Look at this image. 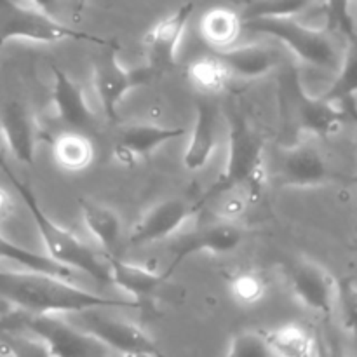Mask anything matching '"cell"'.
<instances>
[{"label":"cell","instance_id":"17","mask_svg":"<svg viewBox=\"0 0 357 357\" xmlns=\"http://www.w3.org/2000/svg\"><path fill=\"white\" fill-rule=\"evenodd\" d=\"M105 260H107L108 284L121 288L138 305L146 300H152L153 295L169 281L166 271L157 272L146 265L132 264L124 258H119L117 255H105Z\"/></svg>","mask_w":357,"mask_h":357},{"label":"cell","instance_id":"25","mask_svg":"<svg viewBox=\"0 0 357 357\" xmlns=\"http://www.w3.org/2000/svg\"><path fill=\"white\" fill-rule=\"evenodd\" d=\"M261 335L274 357H314V335L300 324H282Z\"/></svg>","mask_w":357,"mask_h":357},{"label":"cell","instance_id":"8","mask_svg":"<svg viewBox=\"0 0 357 357\" xmlns=\"http://www.w3.org/2000/svg\"><path fill=\"white\" fill-rule=\"evenodd\" d=\"M284 89L291 98V107L295 110L300 129L309 132L310 136L330 138L342 126L356 121V108L338 107L321 96H312L307 93L296 68H291L286 73Z\"/></svg>","mask_w":357,"mask_h":357},{"label":"cell","instance_id":"30","mask_svg":"<svg viewBox=\"0 0 357 357\" xmlns=\"http://www.w3.org/2000/svg\"><path fill=\"white\" fill-rule=\"evenodd\" d=\"M0 352L9 357H54L35 335H21L14 330H2Z\"/></svg>","mask_w":357,"mask_h":357},{"label":"cell","instance_id":"16","mask_svg":"<svg viewBox=\"0 0 357 357\" xmlns=\"http://www.w3.org/2000/svg\"><path fill=\"white\" fill-rule=\"evenodd\" d=\"M0 139L17 162L33 166L38 129L33 115L21 101H9L0 114Z\"/></svg>","mask_w":357,"mask_h":357},{"label":"cell","instance_id":"34","mask_svg":"<svg viewBox=\"0 0 357 357\" xmlns=\"http://www.w3.org/2000/svg\"><path fill=\"white\" fill-rule=\"evenodd\" d=\"M314 357H347L340 347L314 335Z\"/></svg>","mask_w":357,"mask_h":357},{"label":"cell","instance_id":"24","mask_svg":"<svg viewBox=\"0 0 357 357\" xmlns=\"http://www.w3.org/2000/svg\"><path fill=\"white\" fill-rule=\"evenodd\" d=\"M357 93V45L356 40H347V47L342 54L340 65L337 68V75L331 86L319 94L323 100L338 107L356 108Z\"/></svg>","mask_w":357,"mask_h":357},{"label":"cell","instance_id":"33","mask_svg":"<svg viewBox=\"0 0 357 357\" xmlns=\"http://www.w3.org/2000/svg\"><path fill=\"white\" fill-rule=\"evenodd\" d=\"M328 23L337 28L347 40H356V23L352 16V0H323Z\"/></svg>","mask_w":357,"mask_h":357},{"label":"cell","instance_id":"14","mask_svg":"<svg viewBox=\"0 0 357 357\" xmlns=\"http://www.w3.org/2000/svg\"><path fill=\"white\" fill-rule=\"evenodd\" d=\"M187 135L185 128L159 124H129L119 129L114 157L122 166H135L157 152L160 146Z\"/></svg>","mask_w":357,"mask_h":357},{"label":"cell","instance_id":"4","mask_svg":"<svg viewBox=\"0 0 357 357\" xmlns=\"http://www.w3.org/2000/svg\"><path fill=\"white\" fill-rule=\"evenodd\" d=\"M243 30L278 38L300 59L316 68H338L342 56L328 31L298 23L295 17H261L243 21Z\"/></svg>","mask_w":357,"mask_h":357},{"label":"cell","instance_id":"32","mask_svg":"<svg viewBox=\"0 0 357 357\" xmlns=\"http://www.w3.org/2000/svg\"><path fill=\"white\" fill-rule=\"evenodd\" d=\"M225 357H274L260 331H239L230 338Z\"/></svg>","mask_w":357,"mask_h":357},{"label":"cell","instance_id":"19","mask_svg":"<svg viewBox=\"0 0 357 357\" xmlns=\"http://www.w3.org/2000/svg\"><path fill=\"white\" fill-rule=\"evenodd\" d=\"M215 56L225 65L232 79L257 80L268 75L281 65L282 58L275 49L265 44L232 45L227 49H216Z\"/></svg>","mask_w":357,"mask_h":357},{"label":"cell","instance_id":"9","mask_svg":"<svg viewBox=\"0 0 357 357\" xmlns=\"http://www.w3.org/2000/svg\"><path fill=\"white\" fill-rule=\"evenodd\" d=\"M17 324L45 344L54 357H115L75 324L54 316L23 314Z\"/></svg>","mask_w":357,"mask_h":357},{"label":"cell","instance_id":"20","mask_svg":"<svg viewBox=\"0 0 357 357\" xmlns=\"http://www.w3.org/2000/svg\"><path fill=\"white\" fill-rule=\"evenodd\" d=\"M52 103L56 114L70 128L82 131L94 122V114L86 100L82 87L58 65H51Z\"/></svg>","mask_w":357,"mask_h":357},{"label":"cell","instance_id":"12","mask_svg":"<svg viewBox=\"0 0 357 357\" xmlns=\"http://www.w3.org/2000/svg\"><path fill=\"white\" fill-rule=\"evenodd\" d=\"M279 178L284 188H316L342 181L340 174L310 142L286 149Z\"/></svg>","mask_w":357,"mask_h":357},{"label":"cell","instance_id":"27","mask_svg":"<svg viewBox=\"0 0 357 357\" xmlns=\"http://www.w3.org/2000/svg\"><path fill=\"white\" fill-rule=\"evenodd\" d=\"M188 80L201 91L202 94H220L225 91L227 84L232 79L229 70L222 61L213 56L195 59L187 70Z\"/></svg>","mask_w":357,"mask_h":357},{"label":"cell","instance_id":"1","mask_svg":"<svg viewBox=\"0 0 357 357\" xmlns=\"http://www.w3.org/2000/svg\"><path fill=\"white\" fill-rule=\"evenodd\" d=\"M0 298L23 314L65 316L86 310L139 309L136 302L110 298L72 284L70 279L38 272L0 271Z\"/></svg>","mask_w":357,"mask_h":357},{"label":"cell","instance_id":"3","mask_svg":"<svg viewBox=\"0 0 357 357\" xmlns=\"http://www.w3.org/2000/svg\"><path fill=\"white\" fill-rule=\"evenodd\" d=\"M2 169L6 173L7 180L13 183L14 190L21 197L23 204L30 211L33 218L35 227L38 230L42 243L47 250V257L54 260L56 264L70 268L73 272H82L89 275L94 281L108 284V272H107V260L105 255H100L93 248L87 246L86 243L79 239L75 234L70 232L68 229L56 223L54 220L49 218L47 213L40 208L33 190L28 187L24 181H21L6 164L2 162Z\"/></svg>","mask_w":357,"mask_h":357},{"label":"cell","instance_id":"22","mask_svg":"<svg viewBox=\"0 0 357 357\" xmlns=\"http://www.w3.org/2000/svg\"><path fill=\"white\" fill-rule=\"evenodd\" d=\"M243 31V20L237 10L229 7H213L202 16L199 33L213 49L232 47Z\"/></svg>","mask_w":357,"mask_h":357},{"label":"cell","instance_id":"35","mask_svg":"<svg viewBox=\"0 0 357 357\" xmlns=\"http://www.w3.org/2000/svg\"><path fill=\"white\" fill-rule=\"evenodd\" d=\"M33 9L40 10V13L47 14V16L56 17L59 9V0H26Z\"/></svg>","mask_w":357,"mask_h":357},{"label":"cell","instance_id":"23","mask_svg":"<svg viewBox=\"0 0 357 357\" xmlns=\"http://www.w3.org/2000/svg\"><path fill=\"white\" fill-rule=\"evenodd\" d=\"M94 153L96 152L93 142L80 131L61 132L52 142L54 162L68 173H80L87 169L93 164Z\"/></svg>","mask_w":357,"mask_h":357},{"label":"cell","instance_id":"11","mask_svg":"<svg viewBox=\"0 0 357 357\" xmlns=\"http://www.w3.org/2000/svg\"><path fill=\"white\" fill-rule=\"evenodd\" d=\"M289 286L303 307L321 316H333L337 279L326 267L309 258H300L289 271Z\"/></svg>","mask_w":357,"mask_h":357},{"label":"cell","instance_id":"28","mask_svg":"<svg viewBox=\"0 0 357 357\" xmlns=\"http://www.w3.org/2000/svg\"><path fill=\"white\" fill-rule=\"evenodd\" d=\"M317 0H250L244 6L241 20H261V17H296L316 3Z\"/></svg>","mask_w":357,"mask_h":357},{"label":"cell","instance_id":"18","mask_svg":"<svg viewBox=\"0 0 357 357\" xmlns=\"http://www.w3.org/2000/svg\"><path fill=\"white\" fill-rule=\"evenodd\" d=\"M218 143V110L208 98H199L195 103V122L190 139L183 152V167L188 173L202 171L211 160Z\"/></svg>","mask_w":357,"mask_h":357},{"label":"cell","instance_id":"5","mask_svg":"<svg viewBox=\"0 0 357 357\" xmlns=\"http://www.w3.org/2000/svg\"><path fill=\"white\" fill-rule=\"evenodd\" d=\"M10 40H30L37 44H58L63 40H89L103 45V38L66 26L56 17L16 0H0V49Z\"/></svg>","mask_w":357,"mask_h":357},{"label":"cell","instance_id":"29","mask_svg":"<svg viewBox=\"0 0 357 357\" xmlns=\"http://www.w3.org/2000/svg\"><path fill=\"white\" fill-rule=\"evenodd\" d=\"M229 289L239 305H257L267 293V279L257 271H241L229 279Z\"/></svg>","mask_w":357,"mask_h":357},{"label":"cell","instance_id":"21","mask_svg":"<svg viewBox=\"0 0 357 357\" xmlns=\"http://www.w3.org/2000/svg\"><path fill=\"white\" fill-rule=\"evenodd\" d=\"M79 206L84 225L96 239L105 255H115V248H117L122 234L121 215L110 206L89 201V199H80Z\"/></svg>","mask_w":357,"mask_h":357},{"label":"cell","instance_id":"31","mask_svg":"<svg viewBox=\"0 0 357 357\" xmlns=\"http://www.w3.org/2000/svg\"><path fill=\"white\" fill-rule=\"evenodd\" d=\"M356 310H357V286L354 278H344L337 281V295H335V310L340 314L342 326L349 331L356 328Z\"/></svg>","mask_w":357,"mask_h":357},{"label":"cell","instance_id":"15","mask_svg":"<svg viewBox=\"0 0 357 357\" xmlns=\"http://www.w3.org/2000/svg\"><path fill=\"white\" fill-rule=\"evenodd\" d=\"M248 237V230L244 227L237 225L234 220H222V222H215L211 225L202 227L201 230L192 234L187 241L178 246L176 253H174L173 261L167 267V275H173L178 271L181 264L187 260L188 257L201 253L209 255H227L236 251L244 239Z\"/></svg>","mask_w":357,"mask_h":357},{"label":"cell","instance_id":"38","mask_svg":"<svg viewBox=\"0 0 357 357\" xmlns=\"http://www.w3.org/2000/svg\"><path fill=\"white\" fill-rule=\"evenodd\" d=\"M0 143H2V139H0Z\"/></svg>","mask_w":357,"mask_h":357},{"label":"cell","instance_id":"37","mask_svg":"<svg viewBox=\"0 0 357 357\" xmlns=\"http://www.w3.org/2000/svg\"><path fill=\"white\" fill-rule=\"evenodd\" d=\"M73 2H75L77 9H82V6L86 3V0H73Z\"/></svg>","mask_w":357,"mask_h":357},{"label":"cell","instance_id":"7","mask_svg":"<svg viewBox=\"0 0 357 357\" xmlns=\"http://www.w3.org/2000/svg\"><path fill=\"white\" fill-rule=\"evenodd\" d=\"M79 316L77 328L100 342L115 357H166L153 338L138 324L101 316L100 310H86Z\"/></svg>","mask_w":357,"mask_h":357},{"label":"cell","instance_id":"36","mask_svg":"<svg viewBox=\"0 0 357 357\" xmlns=\"http://www.w3.org/2000/svg\"><path fill=\"white\" fill-rule=\"evenodd\" d=\"M9 208H10L9 195L6 194V190H2V188H0V220H2L7 213H9Z\"/></svg>","mask_w":357,"mask_h":357},{"label":"cell","instance_id":"6","mask_svg":"<svg viewBox=\"0 0 357 357\" xmlns=\"http://www.w3.org/2000/svg\"><path fill=\"white\" fill-rule=\"evenodd\" d=\"M103 51L93 61V86L108 121H117L119 105L131 91L152 84L157 75L149 65L128 68L119 61V45L105 42Z\"/></svg>","mask_w":357,"mask_h":357},{"label":"cell","instance_id":"10","mask_svg":"<svg viewBox=\"0 0 357 357\" xmlns=\"http://www.w3.org/2000/svg\"><path fill=\"white\" fill-rule=\"evenodd\" d=\"M202 209L197 199L185 201V199H167L150 208L139 222L132 227L128 237L131 248L146 246V244L159 243L174 236L188 220L197 215Z\"/></svg>","mask_w":357,"mask_h":357},{"label":"cell","instance_id":"13","mask_svg":"<svg viewBox=\"0 0 357 357\" xmlns=\"http://www.w3.org/2000/svg\"><path fill=\"white\" fill-rule=\"evenodd\" d=\"M195 10L194 2H185L176 10L160 20L149 33L145 35L146 65L160 75L174 68L178 63V49L183 38L187 24Z\"/></svg>","mask_w":357,"mask_h":357},{"label":"cell","instance_id":"26","mask_svg":"<svg viewBox=\"0 0 357 357\" xmlns=\"http://www.w3.org/2000/svg\"><path fill=\"white\" fill-rule=\"evenodd\" d=\"M0 260L14 261V264L21 265V267L26 268V271L38 272V274L56 275V278L70 279V281H72L73 274H75V272L70 271V268L56 264V261L51 260L47 255L35 253V251L28 250V248L20 246V244L10 241L9 237H6L3 234H0Z\"/></svg>","mask_w":357,"mask_h":357},{"label":"cell","instance_id":"2","mask_svg":"<svg viewBox=\"0 0 357 357\" xmlns=\"http://www.w3.org/2000/svg\"><path fill=\"white\" fill-rule=\"evenodd\" d=\"M265 185V142L243 115L230 119L229 152L225 167L216 178L215 183L197 199L204 204L223 194L244 188L248 201L253 202L261 195Z\"/></svg>","mask_w":357,"mask_h":357}]
</instances>
